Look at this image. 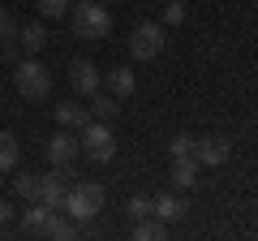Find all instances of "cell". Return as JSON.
<instances>
[{"instance_id":"21","label":"cell","mask_w":258,"mask_h":241,"mask_svg":"<svg viewBox=\"0 0 258 241\" xmlns=\"http://www.w3.org/2000/svg\"><path fill=\"white\" fill-rule=\"evenodd\" d=\"M43 18H69V0H35Z\"/></svg>"},{"instance_id":"5","label":"cell","mask_w":258,"mask_h":241,"mask_svg":"<svg viewBox=\"0 0 258 241\" xmlns=\"http://www.w3.org/2000/svg\"><path fill=\"white\" fill-rule=\"evenodd\" d=\"M129 52H134V61H155L164 52V26L159 22H138L129 30Z\"/></svg>"},{"instance_id":"24","label":"cell","mask_w":258,"mask_h":241,"mask_svg":"<svg viewBox=\"0 0 258 241\" xmlns=\"http://www.w3.org/2000/svg\"><path fill=\"white\" fill-rule=\"evenodd\" d=\"M194 142H198V138H189V134H176V138H172V159H176V155H194Z\"/></svg>"},{"instance_id":"16","label":"cell","mask_w":258,"mask_h":241,"mask_svg":"<svg viewBox=\"0 0 258 241\" xmlns=\"http://www.w3.org/2000/svg\"><path fill=\"white\" fill-rule=\"evenodd\" d=\"M47 220H52V207H47V203H39V198H35V207H30V211L22 215L26 232H43V228H47Z\"/></svg>"},{"instance_id":"12","label":"cell","mask_w":258,"mask_h":241,"mask_svg":"<svg viewBox=\"0 0 258 241\" xmlns=\"http://www.w3.org/2000/svg\"><path fill=\"white\" fill-rule=\"evenodd\" d=\"M185 211H189V203H185V198H176V194L151 198V215H155V220H181Z\"/></svg>"},{"instance_id":"29","label":"cell","mask_w":258,"mask_h":241,"mask_svg":"<svg viewBox=\"0 0 258 241\" xmlns=\"http://www.w3.org/2000/svg\"><path fill=\"white\" fill-rule=\"evenodd\" d=\"M254 5H258V0H254Z\"/></svg>"},{"instance_id":"1","label":"cell","mask_w":258,"mask_h":241,"mask_svg":"<svg viewBox=\"0 0 258 241\" xmlns=\"http://www.w3.org/2000/svg\"><path fill=\"white\" fill-rule=\"evenodd\" d=\"M64 215L74 224H86V220H95V215L103 211V186L99 181H78V186H69V194H64V207H60Z\"/></svg>"},{"instance_id":"3","label":"cell","mask_w":258,"mask_h":241,"mask_svg":"<svg viewBox=\"0 0 258 241\" xmlns=\"http://www.w3.org/2000/svg\"><path fill=\"white\" fill-rule=\"evenodd\" d=\"M78 142H82V151H86L91 164H108V159L116 155V138H112V130L103 125V120L82 125V130H78Z\"/></svg>"},{"instance_id":"10","label":"cell","mask_w":258,"mask_h":241,"mask_svg":"<svg viewBox=\"0 0 258 241\" xmlns=\"http://www.w3.org/2000/svg\"><path fill=\"white\" fill-rule=\"evenodd\" d=\"M198 172H203V164H198L194 155H176V159H172V172H168V176H172V186L194 190V186H198Z\"/></svg>"},{"instance_id":"28","label":"cell","mask_w":258,"mask_h":241,"mask_svg":"<svg viewBox=\"0 0 258 241\" xmlns=\"http://www.w3.org/2000/svg\"><path fill=\"white\" fill-rule=\"evenodd\" d=\"M0 232H5V224H0Z\"/></svg>"},{"instance_id":"19","label":"cell","mask_w":258,"mask_h":241,"mask_svg":"<svg viewBox=\"0 0 258 241\" xmlns=\"http://www.w3.org/2000/svg\"><path fill=\"white\" fill-rule=\"evenodd\" d=\"M164 220H155V215H147V220H138V228H134V237H138V241H159V237H164Z\"/></svg>"},{"instance_id":"4","label":"cell","mask_w":258,"mask_h":241,"mask_svg":"<svg viewBox=\"0 0 258 241\" xmlns=\"http://www.w3.org/2000/svg\"><path fill=\"white\" fill-rule=\"evenodd\" d=\"M13 86H18L22 99H43V95L52 91V78H47V69L39 65V61H22V65L13 69Z\"/></svg>"},{"instance_id":"17","label":"cell","mask_w":258,"mask_h":241,"mask_svg":"<svg viewBox=\"0 0 258 241\" xmlns=\"http://www.w3.org/2000/svg\"><path fill=\"white\" fill-rule=\"evenodd\" d=\"M56 120H60L64 130H82V125H86V112L78 108V103H56Z\"/></svg>"},{"instance_id":"18","label":"cell","mask_w":258,"mask_h":241,"mask_svg":"<svg viewBox=\"0 0 258 241\" xmlns=\"http://www.w3.org/2000/svg\"><path fill=\"white\" fill-rule=\"evenodd\" d=\"M43 237H56V241H69V237H78V224H74V220H60V215L52 211V220H47Z\"/></svg>"},{"instance_id":"23","label":"cell","mask_w":258,"mask_h":241,"mask_svg":"<svg viewBox=\"0 0 258 241\" xmlns=\"http://www.w3.org/2000/svg\"><path fill=\"white\" fill-rule=\"evenodd\" d=\"M164 22H168V26L185 22V0H168V5H164Z\"/></svg>"},{"instance_id":"6","label":"cell","mask_w":258,"mask_h":241,"mask_svg":"<svg viewBox=\"0 0 258 241\" xmlns=\"http://www.w3.org/2000/svg\"><path fill=\"white\" fill-rule=\"evenodd\" d=\"M69 186H74L69 164H56L47 176H39V203H47L52 211H60V207H64V194H69Z\"/></svg>"},{"instance_id":"22","label":"cell","mask_w":258,"mask_h":241,"mask_svg":"<svg viewBox=\"0 0 258 241\" xmlns=\"http://www.w3.org/2000/svg\"><path fill=\"white\" fill-rule=\"evenodd\" d=\"M125 211L134 215V220H147V215H151V198H147V194H134V198L125 203Z\"/></svg>"},{"instance_id":"15","label":"cell","mask_w":258,"mask_h":241,"mask_svg":"<svg viewBox=\"0 0 258 241\" xmlns=\"http://www.w3.org/2000/svg\"><path fill=\"white\" fill-rule=\"evenodd\" d=\"M91 112H95V120H112V116H116V95H108L99 86V91L91 95Z\"/></svg>"},{"instance_id":"25","label":"cell","mask_w":258,"mask_h":241,"mask_svg":"<svg viewBox=\"0 0 258 241\" xmlns=\"http://www.w3.org/2000/svg\"><path fill=\"white\" fill-rule=\"evenodd\" d=\"M13 35H18V22H13L9 9H0V43H5V39H13Z\"/></svg>"},{"instance_id":"13","label":"cell","mask_w":258,"mask_h":241,"mask_svg":"<svg viewBox=\"0 0 258 241\" xmlns=\"http://www.w3.org/2000/svg\"><path fill=\"white\" fill-rule=\"evenodd\" d=\"M18 159H22L18 138H13L9 130H0V172H13V168H18Z\"/></svg>"},{"instance_id":"14","label":"cell","mask_w":258,"mask_h":241,"mask_svg":"<svg viewBox=\"0 0 258 241\" xmlns=\"http://www.w3.org/2000/svg\"><path fill=\"white\" fill-rule=\"evenodd\" d=\"M18 39H22V52H43V43H47V30H43V22H30V26H22L18 30Z\"/></svg>"},{"instance_id":"27","label":"cell","mask_w":258,"mask_h":241,"mask_svg":"<svg viewBox=\"0 0 258 241\" xmlns=\"http://www.w3.org/2000/svg\"><path fill=\"white\" fill-rule=\"evenodd\" d=\"M99 5H112V0H99Z\"/></svg>"},{"instance_id":"26","label":"cell","mask_w":258,"mask_h":241,"mask_svg":"<svg viewBox=\"0 0 258 241\" xmlns=\"http://www.w3.org/2000/svg\"><path fill=\"white\" fill-rule=\"evenodd\" d=\"M9 215H13V207H9V203H0V224H9Z\"/></svg>"},{"instance_id":"9","label":"cell","mask_w":258,"mask_h":241,"mask_svg":"<svg viewBox=\"0 0 258 241\" xmlns=\"http://www.w3.org/2000/svg\"><path fill=\"white\" fill-rule=\"evenodd\" d=\"M78 151H82V142H78V134H69V130H60V134L47 138V159H52V164H74Z\"/></svg>"},{"instance_id":"20","label":"cell","mask_w":258,"mask_h":241,"mask_svg":"<svg viewBox=\"0 0 258 241\" xmlns=\"http://www.w3.org/2000/svg\"><path fill=\"white\" fill-rule=\"evenodd\" d=\"M13 190H18V194L26 198V203H35V198H39V176H35V172H18Z\"/></svg>"},{"instance_id":"8","label":"cell","mask_w":258,"mask_h":241,"mask_svg":"<svg viewBox=\"0 0 258 241\" xmlns=\"http://www.w3.org/2000/svg\"><path fill=\"white\" fill-rule=\"evenodd\" d=\"M69 82H74L78 95H86V99H91V95L103 86V74H99V65H95V61H74V69H69Z\"/></svg>"},{"instance_id":"7","label":"cell","mask_w":258,"mask_h":241,"mask_svg":"<svg viewBox=\"0 0 258 241\" xmlns=\"http://www.w3.org/2000/svg\"><path fill=\"white\" fill-rule=\"evenodd\" d=\"M228 155H232V147H228V138H220V134L194 142V159H198L203 168H224V164H228Z\"/></svg>"},{"instance_id":"2","label":"cell","mask_w":258,"mask_h":241,"mask_svg":"<svg viewBox=\"0 0 258 241\" xmlns=\"http://www.w3.org/2000/svg\"><path fill=\"white\" fill-rule=\"evenodd\" d=\"M69 26H74L78 39H108L112 35V13L99 0H82V5L69 13Z\"/></svg>"},{"instance_id":"11","label":"cell","mask_w":258,"mask_h":241,"mask_svg":"<svg viewBox=\"0 0 258 241\" xmlns=\"http://www.w3.org/2000/svg\"><path fill=\"white\" fill-rule=\"evenodd\" d=\"M103 86H108V95H116V99H129V95L138 91V78H134L129 65H116L108 78H103Z\"/></svg>"}]
</instances>
